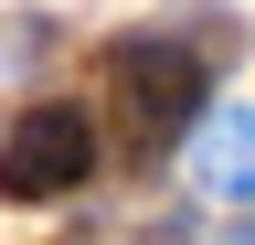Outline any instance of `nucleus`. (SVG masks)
Masks as SVG:
<instances>
[{
	"instance_id": "f257e3e1",
	"label": "nucleus",
	"mask_w": 255,
	"mask_h": 245,
	"mask_svg": "<svg viewBox=\"0 0 255 245\" xmlns=\"http://www.w3.org/2000/svg\"><path fill=\"white\" fill-rule=\"evenodd\" d=\"M107 96H117V139L138 149H170V139H191L202 128V53L191 43H170V32H128V43H107Z\"/></svg>"
},
{
	"instance_id": "f03ea898",
	"label": "nucleus",
	"mask_w": 255,
	"mask_h": 245,
	"mask_svg": "<svg viewBox=\"0 0 255 245\" xmlns=\"http://www.w3.org/2000/svg\"><path fill=\"white\" fill-rule=\"evenodd\" d=\"M96 171V128L75 107H11L0 117V203H64L75 181Z\"/></svg>"
},
{
	"instance_id": "7ed1b4c3",
	"label": "nucleus",
	"mask_w": 255,
	"mask_h": 245,
	"mask_svg": "<svg viewBox=\"0 0 255 245\" xmlns=\"http://www.w3.org/2000/svg\"><path fill=\"white\" fill-rule=\"evenodd\" d=\"M191 181L213 203H255V107H213L191 128Z\"/></svg>"
},
{
	"instance_id": "20e7f679",
	"label": "nucleus",
	"mask_w": 255,
	"mask_h": 245,
	"mask_svg": "<svg viewBox=\"0 0 255 245\" xmlns=\"http://www.w3.org/2000/svg\"><path fill=\"white\" fill-rule=\"evenodd\" d=\"M234 245H255V224H245V235H234Z\"/></svg>"
}]
</instances>
